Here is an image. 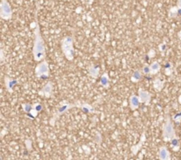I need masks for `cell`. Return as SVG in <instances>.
Masks as SVG:
<instances>
[{"instance_id": "obj_5", "label": "cell", "mask_w": 181, "mask_h": 160, "mask_svg": "<svg viewBox=\"0 0 181 160\" xmlns=\"http://www.w3.org/2000/svg\"><path fill=\"white\" fill-rule=\"evenodd\" d=\"M48 73H49L48 64H47L45 61H43V63H41V64L38 66V67H37V69H36V75H37V76H43V74L47 75Z\"/></svg>"}, {"instance_id": "obj_4", "label": "cell", "mask_w": 181, "mask_h": 160, "mask_svg": "<svg viewBox=\"0 0 181 160\" xmlns=\"http://www.w3.org/2000/svg\"><path fill=\"white\" fill-rule=\"evenodd\" d=\"M1 17L4 20H9L12 17V10L7 2V0L1 1V11H0Z\"/></svg>"}, {"instance_id": "obj_8", "label": "cell", "mask_w": 181, "mask_h": 160, "mask_svg": "<svg viewBox=\"0 0 181 160\" xmlns=\"http://www.w3.org/2000/svg\"><path fill=\"white\" fill-rule=\"evenodd\" d=\"M130 104H131V107H132V110H135L136 108H138V106H139V99H138V97L132 96L131 97Z\"/></svg>"}, {"instance_id": "obj_10", "label": "cell", "mask_w": 181, "mask_h": 160, "mask_svg": "<svg viewBox=\"0 0 181 160\" xmlns=\"http://www.w3.org/2000/svg\"><path fill=\"white\" fill-rule=\"evenodd\" d=\"M160 68V66L158 65L157 62H154L151 66H150V70L152 73H155V72H157Z\"/></svg>"}, {"instance_id": "obj_3", "label": "cell", "mask_w": 181, "mask_h": 160, "mask_svg": "<svg viewBox=\"0 0 181 160\" xmlns=\"http://www.w3.org/2000/svg\"><path fill=\"white\" fill-rule=\"evenodd\" d=\"M62 47L63 52L65 54V56L69 58H73V40L72 37H65L62 42Z\"/></svg>"}, {"instance_id": "obj_13", "label": "cell", "mask_w": 181, "mask_h": 160, "mask_svg": "<svg viewBox=\"0 0 181 160\" xmlns=\"http://www.w3.org/2000/svg\"><path fill=\"white\" fill-rule=\"evenodd\" d=\"M178 5H179V9L180 10L181 12V0H179V1H178Z\"/></svg>"}, {"instance_id": "obj_11", "label": "cell", "mask_w": 181, "mask_h": 160, "mask_svg": "<svg viewBox=\"0 0 181 160\" xmlns=\"http://www.w3.org/2000/svg\"><path fill=\"white\" fill-rule=\"evenodd\" d=\"M141 74L139 72V71H136L133 73V75H132V80H134L133 81H138V80L141 79Z\"/></svg>"}, {"instance_id": "obj_12", "label": "cell", "mask_w": 181, "mask_h": 160, "mask_svg": "<svg viewBox=\"0 0 181 160\" xmlns=\"http://www.w3.org/2000/svg\"><path fill=\"white\" fill-rule=\"evenodd\" d=\"M150 71H151V70H150V66H145L143 67V73H144V74H149Z\"/></svg>"}, {"instance_id": "obj_7", "label": "cell", "mask_w": 181, "mask_h": 160, "mask_svg": "<svg viewBox=\"0 0 181 160\" xmlns=\"http://www.w3.org/2000/svg\"><path fill=\"white\" fill-rule=\"evenodd\" d=\"M140 98H141V101L145 103L147 101H149L150 99V96L149 93L143 91V90H140Z\"/></svg>"}, {"instance_id": "obj_2", "label": "cell", "mask_w": 181, "mask_h": 160, "mask_svg": "<svg viewBox=\"0 0 181 160\" xmlns=\"http://www.w3.org/2000/svg\"><path fill=\"white\" fill-rule=\"evenodd\" d=\"M175 131H174V128L173 125L169 117L166 118L165 123L163 125V137L164 141H171L173 137H175Z\"/></svg>"}, {"instance_id": "obj_6", "label": "cell", "mask_w": 181, "mask_h": 160, "mask_svg": "<svg viewBox=\"0 0 181 160\" xmlns=\"http://www.w3.org/2000/svg\"><path fill=\"white\" fill-rule=\"evenodd\" d=\"M158 157H159V160H170L171 155H170L168 149L165 146H162L159 149Z\"/></svg>"}, {"instance_id": "obj_14", "label": "cell", "mask_w": 181, "mask_h": 160, "mask_svg": "<svg viewBox=\"0 0 181 160\" xmlns=\"http://www.w3.org/2000/svg\"><path fill=\"white\" fill-rule=\"evenodd\" d=\"M179 35H180V40H181V31L180 32V34H179Z\"/></svg>"}, {"instance_id": "obj_1", "label": "cell", "mask_w": 181, "mask_h": 160, "mask_svg": "<svg viewBox=\"0 0 181 160\" xmlns=\"http://www.w3.org/2000/svg\"><path fill=\"white\" fill-rule=\"evenodd\" d=\"M34 58L35 60L40 61L44 59L45 58V46L43 39L40 33V28L37 21H35V42H34V49H33Z\"/></svg>"}, {"instance_id": "obj_9", "label": "cell", "mask_w": 181, "mask_h": 160, "mask_svg": "<svg viewBox=\"0 0 181 160\" xmlns=\"http://www.w3.org/2000/svg\"><path fill=\"white\" fill-rule=\"evenodd\" d=\"M170 142H171V145H172V147H173L174 150H178V149H179V147H180V142H179V140H178V138H177L176 136L173 137Z\"/></svg>"}]
</instances>
